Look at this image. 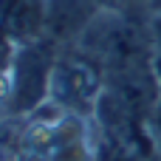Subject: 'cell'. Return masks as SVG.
<instances>
[{
  "label": "cell",
  "mask_w": 161,
  "mask_h": 161,
  "mask_svg": "<svg viewBox=\"0 0 161 161\" xmlns=\"http://www.w3.org/2000/svg\"><path fill=\"white\" fill-rule=\"evenodd\" d=\"M48 0H0V37L14 48L45 37Z\"/></svg>",
  "instance_id": "3"
},
{
  "label": "cell",
  "mask_w": 161,
  "mask_h": 161,
  "mask_svg": "<svg viewBox=\"0 0 161 161\" xmlns=\"http://www.w3.org/2000/svg\"><path fill=\"white\" fill-rule=\"evenodd\" d=\"M153 76H156L158 91H161V54H153Z\"/></svg>",
  "instance_id": "6"
},
{
  "label": "cell",
  "mask_w": 161,
  "mask_h": 161,
  "mask_svg": "<svg viewBox=\"0 0 161 161\" xmlns=\"http://www.w3.org/2000/svg\"><path fill=\"white\" fill-rule=\"evenodd\" d=\"M102 91H105V74L93 59H88L76 48H62L57 54L48 85V105L82 119H93Z\"/></svg>",
  "instance_id": "1"
},
{
  "label": "cell",
  "mask_w": 161,
  "mask_h": 161,
  "mask_svg": "<svg viewBox=\"0 0 161 161\" xmlns=\"http://www.w3.org/2000/svg\"><path fill=\"white\" fill-rule=\"evenodd\" d=\"M144 8H147L150 14H158V11H161V0H147V3H144Z\"/></svg>",
  "instance_id": "7"
},
{
  "label": "cell",
  "mask_w": 161,
  "mask_h": 161,
  "mask_svg": "<svg viewBox=\"0 0 161 161\" xmlns=\"http://www.w3.org/2000/svg\"><path fill=\"white\" fill-rule=\"evenodd\" d=\"M150 40H153V51L161 54V11L158 14H150Z\"/></svg>",
  "instance_id": "5"
},
{
  "label": "cell",
  "mask_w": 161,
  "mask_h": 161,
  "mask_svg": "<svg viewBox=\"0 0 161 161\" xmlns=\"http://www.w3.org/2000/svg\"><path fill=\"white\" fill-rule=\"evenodd\" d=\"M59 45L51 42L48 37L14 48L11 57V71H8V91H6V105L11 113L25 116L40 110L42 102H48V85H51V71L57 62Z\"/></svg>",
  "instance_id": "2"
},
{
  "label": "cell",
  "mask_w": 161,
  "mask_h": 161,
  "mask_svg": "<svg viewBox=\"0 0 161 161\" xmlns=\"http://www.w3.org/2000/svg\"><path fill=\"white\" fill-rule=\"evenodd\" d=\"M150 139H153V147H156V153L161 158V99L156 105V110H153V116H150Z\"/></svg>",
  "instance_id": "4"
}]
</instances>
